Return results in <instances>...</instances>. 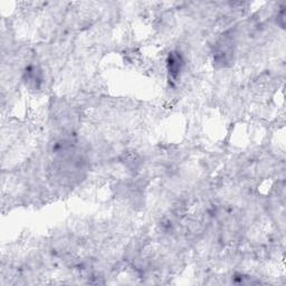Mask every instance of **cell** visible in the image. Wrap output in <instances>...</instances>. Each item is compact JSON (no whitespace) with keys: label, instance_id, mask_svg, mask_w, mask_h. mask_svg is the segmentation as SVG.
<instances>
[{"label":"cell","instance_id":"obj_1","mask_svg":"<svg viewBox=\"0 0 286 286\" xmlns=\"http://www.w3.org/2000/svg\"><path fill=\"white\" fill-rule=\"evenodd\" d=\"M184 60L180 53H171L168 57V71L173 79H177L183 70Z\"/></svg>","mask_w":286,"mask_h":286}]
</instances>
